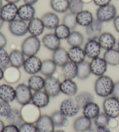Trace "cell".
Instances as JSON below:
<instances>
[{
    "label": "cell",
    "mask_w": 119,
    "mask_h": 132,
    "mask_svg": "<svg viewBox=\"0 0 119 132\" xmlns=\"http://www.w3.org/2000/svg\"><path fill=\"white\" fill-rule=\"evenodd\" d=\"M57 65L52 59H46L42 61L40 72L44 76L48 77L53 76L56 72Z\"/></svg>",
    "instance_id": "obj_33"
},
{
    "label": "cell",
    "mask_w": 119,
    "mask_h": 132,
    "mask_svg": "<svg viewBox=\"0 0 119 132\" xmlns=\"http://www.w3.org/2000/svg\"><path fill=\"white\" fill-rule=\"evenodd\" d=\"M28 31L31 35L34 37H39L43 33L46 29L41 18L35 17L28 22Z\"/></svg>",
    "instance_id": "obj_17"
},
{
    "label": "cell",
    "mask_w": 119,
    "mask_h": 132,
    "mask_svg": "<svg viewBox=\"0 0 119 132\" xmlns=\"http://www.w3.org/2000/svg\"><path fill=\"white\" fill-rule=\"evenodd\" d=\"M101 49V46L96 39H89L84 48L86 56L91 59L99 57Z\"/></svg>",
    "instance_id": "obj_15"
},
{
    "label": "cell",
    "mask_w": 119,
    "mask_h": 132,
    "mask_svg": "<svg viewBox=\"0 0 119 132\" xmlns=\"http://www.w3.org/2000/svg\"><path fill=\"white\" fill-rule=\"evenodd\" d=\"M115 82L110 77L102 75L96 79L94 85V90L99 97L106 98L111 95Z\"/></svg>",
    "instance_id": "obj_1"
},
{
    "label": "cell",
    "mask_w": 119,
    "mask_h": 132,
    "mask_svg": "<svg viewBox=\"0 0 119 132\" xmlns=\"http://www.w3.org/2000/svg\"><path fill=\"white\" fill-rule=\"evenodd\" d=\"M18 7L15 4L7 3L0 10V16L4 22H11L18 16Z\"/></svg>",
    "instance_id": "obj_11"
},
{
    "label": "cell",
    "mask_w": 119,
    "mask_h": 132,
    "mask_svg": "<svg viewBox=\"0 0 119 132\" xmlns=\"http://www.w3.org/2000/svg\"><path fill=\"white\" fill-rule=\"evenodd\" d=\"M110 119V118L105 112H100L99 114L94 119V123L96 127L108 126Z\"/></svg>",
    "instance_id": "obj_44"
},
{
    "label": "cell",
    "mask_w": 119,
    "mask_h": 132,
    "mask_svg": "<svg viewBox=\"0 0 119 132\" xmlns=\"http://www.w3.org/2000/svg\"><path fill=\"white\" fill-rule=\"evenodd\" d=\"M38 1H39V0H23L25 4L32 5H33L36 4Z\"/></svg>",
    "instance_id": "obj_54"
},
{
    "label": "cell",
    "mask_w": 119,
    "mask_h": 132,
    "mask_svg": "<svg viewBox=\"0 0 119 132\" xmlns=\"http://www.w3.org/2000/svg\"><path fill=\"white\" fill-rule=\"evenodd\" d=\"M66 41L71 47H81L84 42V37L81 32L72 31H71L69 36L66 39Z\"/></svg>",
    "instance_id": "obj_35"
},
{
    "label": "cell",
    "mask_w": 119,
    "mask_h": 132,
    "mask_svg": "<svg viewBox=\"0 0 119 132\" xmlns=\"http://www.w3.org/2000/svg\"><path fill=\"white\" fill-rule=\"evenodd\" d=\"M4 70V79L7 83L14 84L17 83L20 80L21 72L19 68L10 65Z\"/></svg>",
    "instance_id": "obj_20"
},
{
    "label": "cell",
    "mask_w": 119,
    "mask_h": 132,
    "mask_svg": "<svg viewBox=\"0 0 119 132\" xmlns=\"http://www.w3.org/2000/svg\"><path fill=\"white\" fill-rule=\"evenodd\" d=\"M84 3L81 0H69V8L70 13L77 15L83 11Z\"/></svg>",
    "instance_id": "obj_43"
},
{
    "label": "cell",
    "mask_w": 119,
    "mask_h": 132,
    "mask_svg": "<svg viewBox=\"0 0 119 132\" xmlns=\"http://www.w3.org/2000/svg\"><path fill=\"white\" fill-rule=\"evenodd\" d=\"M44 89L50 97H55L61 93V82L54 76L46 77Z\"/></svg>",
    "instance_id": "obj_8"
},
{
    "label": "cell",
    "mask_w": 119,
    "mask_h": 132,
    "mask_svg": "<svg viewBox=\"0 0 119 132\" xmlns=\"http://www.w3.org/2000/svg\"><path fill=\"white\" fill-rule=\"evenodd\" d=\"M5 126V125L4 122L0 119V132H2Z\"/></svg>",
    "instance_id": "obj_55"
},
{
    "label": "cell",
    "mask_w": 119,
    "mask_h": 132,
    "mask_svg": "<svg viewBox=\"0 0 119 132\" xmlns=\"http://www.w3.org/2000/svg\"><path fill=\"white\" fill-rule=\"evenodd\" d=\"M16 99V90L9 84L0 85V100L7 102H12Z\"/></svg>",
    "instance_id": "obj_21"
},
{
    "label": "cell",
    "mask_w": 119,
    "mask_h": 132,
    "mask_svg": "<svg viewBox=\"0 0 119 132\" xmlns=\"http://www.w3.org/2000/svg\"><path fill=\"white\" fill-rule=\"evenodd\" d=\"M4 70L2 68L0 67V81L4 79Z\"/></svg>",
    "instance_id": "obj_56"
},
{
    "label": "cell",
    "mask_w": 119,
    "mask_h": 132,
    "mask_svg": "<svg viewBox=\"0 0 119 132\" xmlns=\"http://www.w3.org/2000/svg\"><path fill=\"white\" fill-rule=\"evenodd\" d=\"M41 19L45 28L48 30L55 29L60 23V19L58 15L51 12L44 13Z\"/></svg>",
    "instance_id": "obj_25"
},
{
    "label": "cell",
    "mask_w": 119,
    "mask_h": 132,
    "mask_svg": "<svg viewBox=\"0 0 119 132\" xmlns=\"http://www.w3.org/2000/svg\"><path fill=\"white\" fill-rule=\"evenodd\" d=\"M9 64V54L4 48H0V67L5 70Z\"/></svg>",
    "instance_id": "obj_45"
},
{
    "label": "cell",
    "mask_w": 119,
    "mask_h": 132,
    "mask_svg": "<svg viewBox=\"0 0 119 132\" xmlns=\"http://www.w3.org/2000/svg\"><path fill=\"white\" fill-rule=\"evenodd\" d=\"M62 72L65 79H73L77 75V64L69 60L62 67Z\"/></svg>",
    "instance_id": "obj_29"
},
{
    "label": "cell",
    "mask_w": 119,
    "mask_h": 132,
    "mask_svg": "<svg viewBox=\"0 0 119 132\" xmlns=\"http://www.w3.org/2000/svg\"><path fill=\"white\" fill-rule=\"evenodd\" d=\"M7 44V39L3 33L0 32V48H4Z\"/></svg>",
    "instance_id": "obj_51"
},
{
    "label": "cell",
    "mask_w": 119,
    "mask_h": 132,
    "mask_svg": "<svg viewBox=\"0 0 119 132\" xmlns=\"http://www.w3.org/2000/svg\"><path fill=\"white\" fill-rule=\"evenodd\" d=\"M81 108L71 98H66L62 101L59 111L66 117H73L77 115Z\"/></svg>",
    "instance_id": "obj_7"
},
{
    "label": "cell",
    "mask_w": 119,
    "mask_h": 132,
    "mask_svg": "<svg viewBox=\"0 0 119 132\" xmlns=\"http://www.w3.org/2000/svg\"><path fill=\"white\" fill-rule=\"evenodd\" d=\"M12 108L9 102L7 101H0V116L2 117H7L10 114Z\"/></svg>",
    "instance_id": "obj_46"
},
{
    "label": "cell",
    "mask_w": 119,
    "mask_h": 132,
    "mask_svg": "<svg viewBox=\"0 0 119 132\" xmlns=\"http://www.w3.org/2000/svg\"><path fill=\"white\" fill-rule=\"evenodd\" d=\"M19 132H38L36 125L34 123L24 122L19 127Z\"/></svg>",
    "instance_id": "obj_47"
},
{
    "label": "cell",
    "mask_w": 119,
    "mask_h": 132,
    "mask_svg": "<svg viewBox=\"0 0 119 132\" xmlns=\"http://www.w3.org/2000/svg\"><path fill=\"white\" fill-rule=\"evenodd\" d=\"M52 60L56 63L57 66L63 67L66 63L69 61L68 51L63 48H59L53 52Z\"/></svg>",
    "instance_id": "obj_27"
},
{
    "label": "cell",
    "mask_w": 119,
    "mask_h": 132,
    "mask_svg": "<svg viewBox=\"0 0 119 132\" xmlns=\"http://www.w3.org/2000/svg\"><path fill=\"white\" fill-rule=\"evenodd\" d=\"M38 132H54L55 126L51 116L41 115L35 122Z\"/></svg>",
    "instance_id": "obj_13"
},
{
    "label": "cell",
    "mask_w": 119,
    "mask_h": 132,
    "mask_svg": "<svg viewBox=\"0 0 119 132\" xmlns=\"http://www.w3.org/2000/svg\"><path fill=\"white\" fill-rule=\"evenodd\" d=\"M81 1L84 2V4H89L93 1V0H81Z\"/></svg>",
    "instance_id": "obj_59"
},
{
    "label": "cell",
    "mask_w": 119,
    "mask_h": 132,
    "mask_svg": "<svg viewBox=\"0 0 119 132\" xmlns=\"http://www.w3.org/2000/svg\"><path fill=\"white\" fill-rule=\"evenodd\" d=\"M6 122L7 125H14L19 127L24 123L20 110L17 108H12L11 112L8 117H6Z\"/></svg>",
    "instance_id": "obj_38"
},
{
    "label": "cell",
    "mask_w": 119,
    "mask_h": 132,
    "mask_svg": "<svg viewBox=\"0 0 119 132\" xmlns=\"http://www.w3.org/2000/svg\"><path fill=\"white\" fill-rule=\"evenodd\" d=\"M5 1H6L8 3H11V4H16L18 3L20 0H5Z\"/></svg>",
    "instance_id": "obj_57"
},
{
    "label": "cell",
    "mask_w": 119,
    "mask_h": 132,
    "mask_svg": "<svg viewBox=\"0 0 119 132\" xmlns=\"http://www.w3.org/2000/svg\"><path fill=\"white\" fill-rule=\"evenodd\" d=\"M54 132H66V131L63 130H58L55 131Z\"/></svg>",
    "instance_id": "obj_61"
},
{
    "label": "cell",
    "mask_w": 119,
    "mask_h": 132,
    "mask_svg": "<svg viewBox=\"0 0 119 132\" xmlns=\"http://www.w3.org/2000/svg\"><path fill=\"white\" fill-rule=\"evenodd\" d=\"M96 19L102 23L109 22L113 20L117 16V9L113 4L99 7L96 12Z\"/></svg>",
    "instance_id": "obj_4"
},
{
    "label": "cell",
    "mask_w": 119,
    "mask_h": 132,
    "mask_svg": "<svg viewBox=\"0 0 119 132\" xmlns=\"http://www.w3.org/2000/svg\"><path fill=\"white\" fill-rule=\"evenodd\" d=\"M9 30L15 37H23L27 34L28 24L25 21L18 19L9 23Z\"/></svg>",
    "instance_id": "obj_10"
},
{
    "label": "cell",
    "mask_w": 119,
    "mask_h": 132,
    "mask_svg": "<svg viewBox=\"0 0 119 132\" xmlns=\"http://www.w3.org/2000/svg\"><path fill=\"white\" fill-rule=\"evenodd\" d=\"M35 10L33 5L25 4L18 8V16L25 22H29L35 18Z\"/></svg>",
    "instance_id": "obj_19"
},
{
    "label": "cell",
    "mask_w": 119,
    "mask_h": 132,
    "mask_svg": "<svg viewBox=\"0 0 119 132\" xmlns=\"http://www.w3.org/2000/svg\"><path fill=\"white\" fill-rule=\"evenodd\" d=\"M26 60L25 56L22 51L15 49L9 53L10 65L13 67L20 68L23 66Z\"/></svg>",
    "instance_id": "obj_28"
},
{
    "label": "cell",
    "mask_w": 119,
    "mask_h": 132,
    "mask_svg": "<svg viewBox=\"0 0 119 132\" xmlns=\"http://www.w3.org/2000/svg\"><path fill=\"white\" fill-rule=\"evenodd\" d=\"M82 109L83 115L91 120L94 119L100 113L99 106L94 101L87 104Z\"/></svg>",
    "instance_id": "obj_31"
},
{
    "label": "cell",
    "mask_w": 119,
    "mask_h": 132,
    "mask_svg": "<svg viewBox=\"0 0 119 132\" xmlns=\"http://www.w3.org/2000/svg\"><path fill=\"white\" fill-rule=\"evenodd\" d=\"M42 62V61L36 55L29 56L26 59L23 66V69L28 74L35 75L40 72Z\"/></svg>",
    "instance_id": "obj_9"
},
{
    "label": "cell",
    "mask_w": 119,
    "mask_h": 132,
    "mask_svg": "<svg viewBox=\"0 0 119 132\" xmlns=\"http://www.w3.org/2000/svg\"><path fill=\"white\" fill-rule=\"evenodd\" d=\"M71 30L64 24H59L54 29V34L61 40L66 39L69 36Z\"/></svg>",
    "instance_id": "obj_41"
},
{
    "label": "cell",
    "mask_w": 119,
    "mask_h": 132,
    "mask_svg": "<svg viewBox=\"0 0 119 132\" xmlns=\"http://www.w3.org/2000/svg\"><path fill=\"white\" fill-rule=\"evenodd\" d=\"M111 1V0H93V2L95 5L101 7L110 4Z\"/></svg>",
    "instance_id": "obj_50"
},
{
    "label": "cell",
    "mask_w": 119,
    "mask_h": 132,
    "mask_svg": "<svg viewBox=\"0 0 119 132\" xmlns=\"http://www.w3.org/2000/svg\"><path fill=\"white\" fill-rule=\"evenodd\" d=\"M111 95L115 98L119 100V81L115 82L113 87V90Z\"/></svg>",
    "instance_id": "obj_49"
},
{
    "label": "cell",
    "mask_w": 119,
    "mask_h": 132,
    "mask_svg": "<svg viewBox=\"0 0 119 132\" xmlns=\"http://www.w3.org/2000/svg\"><path fill=\"white\" fill-rule=\"evenodd\" d=\"M91 71L90 64L88 62L84 61L77 64V77L80 80H85L91 75Z\"/></svg>",
    "instance_id": "obj_39"
},
{
    "label": "cell",
    "mask_w": 119,
    "mask_h": 132,
    "mask_svg": "<svg viewBox=\"0 0 119 132\" xmlns=\"http://www.w3.org/2000/svg\"><path fill=\"white\" fill-rule=\"evenodd\" d=\"M4 23V21L1 18V16H0V29H1V28L2 27V26H3Z\"/></svg>",
    "instance_id": "obj_58"
},
{
    "label": "cell",
    "mask_w": 119,
    "mask_h": 132,
    "mask_svg": "<svg viewBox=\"0 0 119 132\" xmlns=\"http://www.w3.org/2000/svg\"><path fill=\"white\" fill-rule=\"evenodd\" d=\"M3 6V3H2V0H0V10H1L2 7Z\"/></svg>",
    "instance_id": "obj_60"
},
{
    "label": "cell",
    "mask_w": 119,
    "mask_h": 132,
    "mask_svg": "<svg viewBox=\"0 0 119 132\" xmlns=\"http://www.w3.org/2000/svg\"><path fill=\"white\" fill-rule=\"evenodd\" d=\"M118 50L119 51V41L118 42Z\"/></svg>",
    "instance_id": "obj_62"
},
{
    "label": "cell",
    "mask_w": 119,
    "mask_h": 132,
    "mask_svg": "<svg viewBox=\"0 0 119 132\" xmlns=\"http://www.w3.org/2000/svg\"><path fill=\"white\" fill-rule=\"evenodd\" d=\"M2 132H19V129L18 126L14 125H7Z\"/></svg>",
    "instance_id": "obj_48"
},
{
    "label": "cell",
    "mask_w": 119,
    "mask_h": 132,
    "mask_svg": "<svg viewBox=\"0 0 119 132\" xmlns=\"http://www.w3.org/2000/svg\"><path fill=\"white\" fill-rule=\"evenodd\" d=\"M20 111L24 122L27 123H35L41 115L40 108L32 103L22 105Z\"/></svg>",
    "instance_id": "obj_2"
},
{
    "label": "cell",
    "mask_w": 119,
    "mask_h": 132,
    "mask_svg": "<svg viewBox=\"0 0 119 132\" xmlns=\"http://www.w3.org/2000/svg\"><path fill=\"white\" fill-rule=\"evenodd\" d=\"M90 64L92 74L98 77L105 74L108 65L103 58L100 57L92 59Z\"/></svg>",
    "instance_id": "obj_12"
},
{
    "label": "cell",
    "mask_w": 119,
    "mask_h": 132,
    "mask_svg": "<svg viewBox=\"0 0 119 132\" xmlns=\"http://www.w3.org/2000/svg\"><path fill=\"white\" fill-rule=\"evenodd\" d=\"M61 40L54 33H48L42 38V44L49 51H54L61 47Z\"/></svg>",
    "instance_id": "obj_18"
},
{
    "label": "cell",
    "mask_w": 119,
    "mask_h": 132,
    "mask_svg": "<svg viewBox=\"0 0 119 132\" xmlns=\"http://www.w3.org/2000/svg\"><path fill=\"white\" fill-rule=\"evenodd\" d=\"M76 20L78 25L86 27L93 22L94 18L91 12L83 10L76 15Z\"/></svg>",
    "instance_id": "obj_32"
},
{
    "label": "cell",
    "mask_w": 119,
    "mask_h": 132,
    "mask_svg": "<svg viewBox=\"0 0 119 132\" xmlns=\"http://www.w3.org/2000/svg\"><path fill=\"white\" fill-rule=\"evenodd\" d=\"M41 46V42L37 37L30 35L23 41L21 51L27 57L35 56L39 52Z\"/></svg>",
    "instance_id": "obj_3"
},
{
    "label": "cell",
    "mask_w": 119,
    "mask_h": 132,
    "mask_svg": "<svg viewBox=\"0 0 119 132\" xmlns=\"http://www.w3.org/2000/svg\"><path fill=\"white\" fill-rule=\"evenodd\" d=\"M27 85L34 92L42 90L44 88L45 79L40 75H33L28 78Z\"/></svg>",
    "instance_id": "obj_30"
},
{
    "label": "cell",
    "mask_w": 119,
    "mask_h": 132,
    "mask_svg": "<svg viewBox=\"0 0 119 132\" xmlns=\"http://www.w3.org/2000/svg\"><path fill=\"white\" fill-rule=\"evenodd\" d=\"M54 125L57 128L66 126L69 125V120L60 111H56L51 115Z\"/></svg>",
    "instance_id": "obj_40"
},
{
    "label": "cell",
    "mask_w": 119,
    "mask_h": 132,
    "mask_svg": "<svg viewBox=\"0 0 119 132\" xmlns=\"http://www.w3.org/2000/svg\"><path fill=\"white\" fill-rule=\"evenodd\" d=\"M61 92L68 96H75L78 92L77 85L73 79H65L61 82Z\"/></svg>",
    "instance_id": "obj_23"
},
{
    "label": "cell",
    "mask_w": 119,
    "mask_h": 132,
    "mask_svg": "<svg viewBox=\"0 0 119 132\" xmlns=\"http://www.w3.org/2000/svg\"><path fill=\"white\" fill-rule=\"evenodd\" d=\"M63 24L69 28L71 30H75L78 25L76 20V15L72 13H68L63 18Z\"/></svg>",
    "instance_id": "obj_42"
},
{
    "label": "cell",
    "mask_w": 119,
    "mask_h": 132,
    "mask_svg": "<svg viewBox=\"0 0 119 132\" xmlns=\"http://www.w3.org/2000/svg\"><path fill=\"white\" fill-rule=\"evenodd\" d=\"M73 129L76 132H85L92 128V120L84 117L80 116L73 122Z\"/></svg>",
    "instance_id": "obj_24"
},
{
    "label": "cell",
    "mask_w": 119,
    "mask_h": 132,
    "mask_svg": "<svg viewBox=\"0 0 119 132\" xmlns=\"http://www.w3.org/2000/svg\"><path fill=\"white\" fill-rule=\"evenodd\" d=\"M91 132H111L108 126L103 127H96V128L92 129H91Z\"/></svg>",
    "instance_id": "obj_52"
},
{
    "label": "cell",
    "mask_w": 119,
    "mask_h": 132,
    "mask_svg": "<svg viewBox=\"0 0 119 132\" xmlns=\"http://www.w3.org/2000/svg\"><path fill=\"white\" fill-rule=\"evenodd\" d=\"M107 64L113 66L119 65V51L116 49H111L106 51L103 57Z\"/></svg>",
    "instance_id": "obj_37"
},
{
    "label": "cell",
    "mask_w": 119,
    "mask_h": 132,
    "mask_svg": "<svg viewBox=\"0 0 119 132\" xmlns=\"http://www.w3.org/2000/svg\"><path fill=\"white\" fill-rule=\"evenodd\" d=\"M113 26L116 31L119 33V15H117L113 19Z\"/></svg>",
    "instance_id": "obj_53"
},
{
    "label": "cell",
    "mask_w": 119,
    "mask_h": 132,
    "mask_svg": "<svg viewBox=\"0 0 119 132\" xmlns=\"http://www.w3.org/2000/svg\"><path fill=\"white\" fill-rule=\"evenodd\" d=\"M15 90L16 100L19 104L23 105L32 102V90L28 85L23 83L19 84L15 88Z\"/></svg>",
    "instance_id": "obj_6"
},
{
    "label": "cell",
    "mask_w": 119,
    "mask_h": 132,
    "mask_svg": "<svg viewBox=\"0 0 119 132\" xmlns=\"http://www.w3.org/2000/svg\"><path fill=\"white\" fill-rule=\"evenodd\" d=\"M50 5L55 12L64 13L69 11V0H51Z\"/></svg>",
    "instance_id": "obj_36"
},
{
    "label": "cell",
    "mask_w": 119,
    "mask_h": 132,
    "mask_svg": "<svg viewBox=\"0 0 119 132\" xmlns=\"http://www.w3.org/2000/svg\"><path fill=\"white\" fill-rule=\"evenodd\" d=\"M103 29V23L97 19H94L91 24L85 27L88 39H97L102 34Z\"/></svg>",
    "instance_id": "obj_14"
},
{
    "label": "cell",
    "mask_w": 119,
    "mask_h": 132,
    "mask_svg": "<svg viewBox=\"0 0 119 132\" xmlns=\"http://www.w3.org/2000/svg\"><path fill=\"white\" fill-rule=\"evenodd\" d=\"M50 101L49 96L44 90L34 92L33 93L32 103L40 108L47 107Z\"/></svg>",
    "instance_id": "obj_22"
},
{
    "label": "cell",
    "mask_w": 119,
    "mask_h": 132,
    "mask_svg": "<svg viewBox=\"0 0 119 132\" xmlns=\"http://www.w3.org/2000/svg\"><path fill=\"white\" fill-rule=\"evenodd\" d=\"M102 49L108 51L113 49L116 44V39L115 36L109 32H103L98 39Z\"/></svg>",
    "instance_id": "obj_16"
},
{
    "label": "cell",
    "mask_w": 119,
    "mask_h": 132,
    "mask_svg": "<svg viewBox=\"0 0 119 132\" xmlns=\"http://www.w3.org/2000/svg\"><path fill=\"white\" fill-rule=\"evenodd\" d=\"M103 109L110 118H116L119 117V100L113 96L106 97L103 101Z\"/></svg>",
    "instance_id": "obj_5"
},
{
    "label": "cell",
    "mask_w": 119,
    "mask_h": 132,
    "mask_svg": "<svg viewBox=\"0 0 119 132\" xmlns=\"http://www.w3.org/2000/svg\"><path fill=\"white\" fill-rule=\"evenodd\" d=\"M68 55L69 60L77 64L85 61L86 57L84 49L79 46L71 47L68 51Z\"/></svg>",
    "instance_id": "obj_26"
},
{
    "label": "cell",
    "mask_w": 119,
    "mask_h": 132,
    "mask_svg": "<svg viewBox=\"0 0 119 132\" xmlns=\"http://www.w3.org/2000/svg\"><path fill=\"white\" fill-rule=\"evenodd\" d=\"M74 99L77 105L81 109L87 104L94 101V96L89 92L84 91L76 95Z\"/></svg>",
    "instance_id": "obj_34"
}]
</instances>
